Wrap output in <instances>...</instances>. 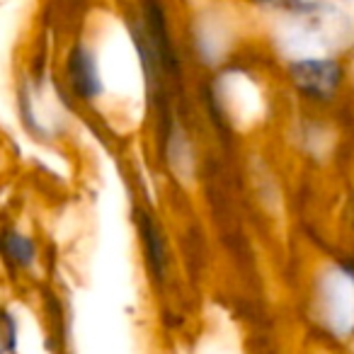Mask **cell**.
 <instances>
[{
	"instance_id": "2",
	"label": "cell",
	"mask_w": 354,
	"mask_h": 354,
	"mask_svg": "<svg viewBox=\"0 0 354 354\" xmlns=\"http://www.w3.org/2000/svg\"><path fill=\"white\" fill-rule=\"evenodd\" d=\"M68 73H71V83H73L75 93L80 97H97L100 90H102V80H100L97 73V61H95L93 51L85 49V46H78L73 49L68 61Z\"/></svg>"
},
{
	"instance_id": "1",
	"label": "cell",
	"mask_w": 354,
	"mask_h": 354,
	"mask_svg": "<svg viewBox=\"0 0 354 354\" xmlns=\"http://www.w3.org/2000/svg\"><path fill=\"white\" fill-rule=\"evenodd\" d=\"M291 80L310 97H330L342 80V66L333 59H299L291 64Z\"/></svg>"
},
{
	"instance_id": "4",
	"label": "cell",
	"mask_w": 354,
	"mask_h": 354,
	"mask_svg": "<svg viewBox=\"0 0 354 354\" xmlns=\"http://www.w3.org/2000/svg\"><path fill=\"white\" fill-rule=\"evenodd\" d=\"M15 320H12L10 313L0 310V354H8L12 347H15Z\"/></svg>"
},
{
	"instance_id": "3",
	"label": "cell",
	"mask_w": 354,
	"mask_h": 354,
	"mask_svg": "<svg viewBox=\"0 0 354 354\" xmlns=\"http://www.w3.org/2000/svg\"><path fill=\"white\" fill-rule=\"evenodd\" d=\"M3 250H6V255L10 257L15 265H32V260H35V245H32L30 238H25L22 233H8L6 238H3Z\"/></svg>"
}]
</instances>
